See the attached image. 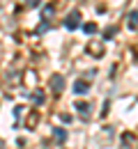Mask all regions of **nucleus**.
I'll use <instances>...</instances> for the list:
<instances>
[{
  "label": "nucleus",
  "mask_w": 138,
  "mask_h": 149,
  "mask_svg": "<svg viewBox=\"0 0 138 149\" xmlns=\"http://www.w3.org/2000/svg\"><path fill=\"white\" fill-rule=\"evenodd\" d=\"M85 53H88L90 57H104L106 46H104V41H99V39H90L88 46H85Z\"/></svg>",
  "instance_id": "nucleus-1"
},
{
  "label": "nucleus",
  "mask_w": 138,
  "mask_h": 149,
  "mask_svg": "<svg viewBox=\"0 0 138 149\" xmlns=\"http://www.w3.org/2000/svg\"><path fill=\"white\" fill-rule=\"evenodd\" d=\"M48 87H51V92H53V94H62V92H64V76L53 74V76H51V80H48Z\"/></svg>",
  "instance_id": "nucleus-2"
},
{
  "label": "nucleus",
  "mask_w": 138,
  "mask_h": 149,
  "mask_svg": "<svg viewBox=\"0 0 138 149\" xmlns=\"http://www.w3.org/2000/svg\"><path fill=\"white\" fill-rule=\"evenodd\" d=\"M78 25H81V12H78V9H74V12L67 14V19H64V28H67V30H76Z\"/></svg>",
  "instance_id": "nucleus-3"
},
{
  "label": "nucleus",
  "mask_w": 138,
  "mask_h": 149,
  "mask_svg": "<svg viewBox=\"0 0 138 149\" xmlns=\"http://www.w3.org/2000/svg\"><path fill=\"white\" fill-rule=\"evenodd\" d=\"M74 108L78 110V115L83 117V119H90V112H92V106H90L88 101H76V103H74Z\"/></svg>",
  "instance_id": "nucleus-4"
},
{
  "label": "nucleus",
  "mask_w": 138,
  "mask_h": 149,
  "mask_svg": "<svg viewBox=\"0 0 138 149\" xmlns=\"http://www.w3.org/2000/svg\"><path fill=\"white\" fill-rule=\"evenodd\" d=\"M37 124H39V112L30 110V112H28V117H25V129L32 131V129H37Z\"/></svg>",
  "instance_id": "nucleus-5"
},
{
  "label": "nucleus",
  "mask_w": 138,
  "mask_h": 149,
  "mask_svg": "<svg viewBox=\"0 0 138 149\" xmlns=\"http://www.w3.org/2000/svg\"><path fill=\"white\" fill-rule=\"evenodd\" d=\"M88 90H90V80H88V78H85V80L78 78V80L74 83V92L76 94H88Z\"/></svg>",
  "instance_id": "nucleus-6"
},
{
  "label": "nucleus",
  "mask_w": 138,
  "mask_h": 149,
  "mask_svg": "<svg viewBox=\"0 0 138 149\" xmlns=\"http://www.w3.org/2000/svg\"><path fill=\"white\" fill-rule=\"evenodd\" d=\"M122 142H124V147L127 149H138V138L136 135H134V133H124V135H122Z\"/></svg>",
  "instance_id": "nucleus-7"
},
{
  "label": "nucleus",
  "mask_w": 138,
  "mask_h": 149,
  "mask_svg": "<svg viewBox=\"0 0 138 149\" xmlns=\"http://www.w3.org/2000/svg\"><path fill=\"white\" fill-rule=\"evenodd\" d=\"M127 28H129V30H138V9L129 12V16H127Z\"/></svg>",
  "instance_id": "nucleus-8"
},
{
  "label": "nucleus",
  "mask_w": 138,
  "mask_h": 149,
  "mask_svg": "<svg viewBox=\"0 0 138 149\" xmlns=\"http://www.w3.org/2000/svg\"><path fill=\"white\" fill-rule=\"evenodd\" d=\"M53 140H55L58 145H62V142L67 140V131L64 129H53Z\"/></svg>",
  "instance_id": "nucleus-9"
},
{
  "label": "nucleus",
  "mask_w": 138,
  "mask_h": 149,
  "mask_svg": "<svg viewBox=\"0 0 138 149\" xmlns=\"http://www.w3.org/2000/svg\"><path fill=\"white\" fill-rule=\"evenodd\" d=\"M53 14H55V5L51 2V5H48L44 12H41V16H44V21H48V19H53Z\"/></svg>",
  "instance_id": "nucleus-10"
},
{
  "label": "nucleus",
  "mask_w": 138,
  "mask_h": 149,
  "mask_svg": "<svg viewBox=\"0 0 138 149\" xmlns=\"http://www.w3.org/2000/svg\"><path fill=\"white\" fill-rule=\"evenodd\" d=\"M32 101H35L37 106H41V103H44V92H39V90H35V92H32Z\"/></svg>",
  "instance_id": "nucleus-11"
},
{
  "label": "nucleus",
  "mask_w": 138,
  "mask_h": 149,
  "mask_svg": "<svg viewBox=\"0 0 138 149\" xmlns=\"http://www.w3.org/2000/svg\"><path fill=\"white\" fill-rule=\"evenodd\" d=\"M83 30H85V35H95L97 32V23H85Z\"/></svg>",
  "instance_id": "nucleus-12"
},
{
  "label": "nucleus",
  "mask_w": 138,
  "mask_h": 149,
  "mask_svg": "<svg viewBox=\"0 0 138 149\" xmlns=\"http://www.w3.org/2000/svg\"><path fill=\"white\" fill-rule=\"evenodd\" d=\"M113 35H115V28H106V32H104V37H106V39H111Z\"/></svg>",
  "instance_id": "nucleus-13"
},
{
  "label": "nucleus",
  "mask_w": 138,
  "mask_h": 149,
  "mask_svg": "<svg viewBox=\"0 0 138 149\" xmlns=\"http://www.w3.org/2000/svg\"><path fill=\"white\" fill-rule=\"evenodd\" d=\"M39 2H41V0H25L28 7H39Z\"/></svg>",
  "instance_id": "nucleus-14"
},
{
  "label": "nucleus",
  "mask_w": 138,
  "mask_h": 149,
  "mask_svg": "<svg viewBox=\"0 0 138 149\" xmlns=\"http://www.w3.org/2000/svg\"><path fill=\"white\" fill-rule=\"evenodd\" d=\"M60 119H62L64 124H69V122H71V117H69V115H60Z\"/></svg>",
  "instance_id": "nucleus-15"
},
{
  "label": "nucleus",
  "mask_w": 138,
  "mask_h": 149,
  "mask_svg": "<svg viewBox=\"0 0 138 149\" xmlns=\"http://www.w3.org/2000/svg\"><path fill=\"white\" fill-rule=\"evenodd\" d=\"M2 147H5V142H2V140H0V149H2Z\"/></svg>",
  "instance_id": "nucleus-16"
},
{
  "label": "nucleus",
  "mask_w": 138,
  "mask_h": 149,
  "mask_svg": "<svg viewBox=\"0 0 138 149\" xmlns=\"http://www.w3.org/2000/svg\"><path fill=\"white\" fill-rule=\"evenodd\" d=\"M136 55H138V46H136Z\"/></svg>",
  "instance_id": "nucleus-17"
}]
</instances>
